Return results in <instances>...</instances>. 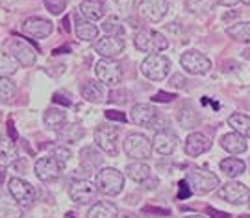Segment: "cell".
Wrapping results in <instances>:
<instances>
[{
	"mask_svg": "<svg viewBox=\"0 0 250 218\" xmlns=\"http://www.w3.org/2000/svg\"><path fill=\"white\" fill-rule=\"evenodd\" d=\"M130 118H132V122L137 124V126L141 127H154V129H165V127L161 126V122L163 124H167V120L161 117L160 111L150 106V104H135L132 111H130Z\"/></svg>",
	"mask_w": 250,
	"mask_h": 218,
	"instance_id": "obj_1",
	"label": "cell"
},
{
	"mask_svg": "<svg viewBox=\"0 0 250 218\" xmlns=\"http://www.w3.org/2000/svg\"><path fill=\"white\" fill-rule=\"evenodd\" d=\"M97 189L99 192L106 194V196H117L121 194L125 189V176L123 172H119L117 168L106 166L97 174Z\"/></svg>",
	"mask_w": 250,
	"mask_h": 218,
	"instance_id": "obj_2",
	"label": "cell"
},
{
	"mask_svg": "<svg viewBox=\"0 0 250 218\" xmlns=\"http://www.w3.org/2000/svg\"><path fill=\"white\" fill-rule=\"evenodd\" d=\"M134 43L137 50L150 52V54H158V52H163V50L169 48V41L156 30H141V32H137Z\"/></svg>",
	"mask_w": 250,
	"mask_h": 218,
	"instance_id": "obj_3",
	"label": "cell"
},
{
	"mask_svg": "<svg viewBox=\"0 0 250 218\" xmlns=\"http://www.w3.org/2000/svg\"><path fill=\"white\" fill-rule=\"evenodd\" d=\"M169 71H170V61L169 57H165L163 54L146 55L145 61L141 63V73H143V76H146L148 80H154V82L165 80Z\"/></svg>",
	"mask_w": 250,
	"mask_h": 218,
	"instance_id": "obj_4",
	"label": "cell"
},
{
	"mask_svg": "<svg viewBox=\"0 0 250 218\" xmlns=\"http://www.w3.org/2000/svg\"><path fill=\"white\" fill-rule=\"evenodd\" d=\"M186 182L189 183L191 191L197 192V194H208L219 187V178L213 172L204 170V168H193L191 172H188Z\"/></svg>",
	"mask_w": 250,
	"mask_h": 218,
	"instance_id": "obj_5",
	"label": "cell"
},
{
	"mask_svg": "<svg viewBox=\"0 0 250 218\" xmlns=\"http://www.w3.org/2000/svg\"><path fill=\"white\" fill-rule=\"evenodd\" d=\"M152 143L143 133H130L125 139V152L135 161H145L152 155Z\"/></svg>",
	"mask_w": 250,
	"mask_h": 218,
	"instance_id": "obj_6",
	"label": "cell"
},
{
	"mask_svg": "<svg viewBox=\"0 0 250 218\" xmlns=\"http://www.w3.org/2000/svg\"><path fill=\"white\" fill-rule=\"evenodd\" d=\"M9 194L22 209H28L36 203V189L28 182H24L22 178H11L9 180Z\"/></svg>",
	"mask_w": 250,
	"mask_h": 218,
	"instance_id": "obj_7",
	"label": "cell"
},
{
	"mask_svg": "<svg viewBox=\"0 0 250 218\" xmlns=\"http://www.w3.org/2000/svg\"><path fill=\"white\" fill-rule=\"evenodd\" d=\"M95 73H97L100 83L107 85V87H117L123 80L121 65L113 59H100L99 63L95 65Z\"/></svg>",
	"mask_w": 250,
	"mask_h": 218,
	"instance_id": "obj_8",
	"label": "cell"
},
{
	"mask_svg": "<svg viewBox=\"0 0 250 218\" xmlns=\"http://www.w3.org/2000/svg\"><path fill=\"white\" fill-rule=\"evenodd\" d=\"M63 168H65V166H63V164H60V161H58L54 155H45V157H39V159L36 161V164H34L36 176L43 183L56 182V180L62 176Z\"/></svg>",
	"mask_w": 250,
	"mask_h": 218,
	"instance_id": "obj_9",
	"label": "cell"
},
{
	"mask_svg": "<svg viewBox=\"0 0 250 218\" xmlns=\"http://www.w3.org/2000/svg\"><path fill=\"white\" fill-rule=\"evenodd\" d=\"M180 63L189 74H195V76H202L211 69L209 57L198 50H186L180 57Z\"/></svg>",
	"mask_w": 250,
	"mask_h": 218,
	"instance_id": "obj_10",
	"label": "cell"
},
{
	"mask_svg": "<svg viewBox=\"0 0 250 218\" xmlns=\"http://www.w3.org/2000/svg\"><path fill=\"white\" fill-rule=\"evenodd\" d=\"M97 194H99V189H97V183L87 182V180H80V182H74L69 189V196L74 203L78 205H87L91 201L97 200Z\"/></svg>",
	"mask_w": 250,
	"mask_h": 218,
	"instance_id": "obj_11",
	"label": "cell"
},
{
	"mask_svg": "<svg viewBox=\"0 0 250 218\" xmlns=\"http://www.w3.org/2000/svg\"><path fill=\"white\" fill-rule=\"evenodd\" d=\"M117 139H119V131H117V127L109 126V124H102L95 129V143L107 155H117L119 152Z\"/></svg>",
	"mask_w": 250,
	"mask_h": 218,
	"instance_id": "obj_12",
	"label": "cell"
},
{
	"mask_svg": "<svg viewBox=\"0 0 250 218\" xmlns=\"http://www.w3.org/2000/svg\"><path fill=\"white\" fill-rule=\"evenodd\" d=\"M95 50L104 59H115L125 50V39L121 36H104L95 43Z\"/></svg>",
	"mask_w": 250,
	"mask_h": 218,
	"instance_id": "obj_13",
	"label": "cell"
},
{
	"mask_svg": "<svg viewBox=\"0 0 250 218\" xmlns=\"http://www.w3.org/2000/svg\"><path fill=\"white\" fill-rule=\"evenodd\" d=\"M219 196L226 200L228 203H233V205H241L250 198L249 187L243 185L239 182H228L224 183L223 187L219 189Z\"/></svg>",
	"mask_w": 250,
	"mask_h": 218,
	"instance_id": "obj_14",
	"label": "cell"
},
{
	"mask_svg": "<svg viewBox=\"0 0 250 218\" xmlns=\"http://www.w3.org/2000/svg\"><path fill=\"white\" fill-rule=\"evenodd\" d=\"M54 24L48 20V18L43 17H30L24 20L22 24V34L32 39H45L52 34Z\"/></svg>",
	"mask_w": 250,
	"mask_h": 218,
	"instance_id": "obj_15",
	"label": "cell"
},
{
	"mask_svg": "<svg viewBox=\"0 0 250 218\" xmlns=\"http://www.w3.org/2000/svg\"><path fill=\"white\" fill-rule=\"evenodd\" d=\"M169 4L167 0H141L139 2V13L148 22H160L167 15Z\"/></svg>",
	"mask_w": 250,
	"mask_h": 218,
	"instance_id": "obj_16",
	"label": "cell"
},
{
	"mask_svg": "<svg viewBox=\"0 0 250 218\" xmlns=\"http://www.w3.org/2000/svg\"><path fill=\"white\" fill-rule=\"evenodd\" d=\"M152 146L160 155H170L174 154V150L178 146V137L174 135L170 129H161V131H156Z\"/></svg>",
	"mask_w": 250,
	"mask_h": 218,
	"instance_id": "obj_17",
	"label": "cell"
},
{
	"mask_svg": "<svg viewBox=\"0 0 250 218\" xmlns=\"http://www.w3.org/2000/svg\"><path fill=\"white\" fill-rule=\"evenodd\" d=\"M209 148H211V139L200 131L189 133V137L186 139V154L189 157H198L204 152H208Z\"/></svg>",
	"mask_w": 250,
	"mask_h": 218,
	"instance_id": "obj_18",
	"label": "cell"
},
{
	"mask_svg": "<svg viewBox=\"0 0 250 218\" xmlns=\"http://www.w3.org/2000/svg\"><path fill=\"white\" fill-rule=\"evenodd\" d=\"M9 50H11L13 57H15L22 67H32V65L36 63V52H34L32 46H28L24 41H21V39L11 41Z\"/></svg>",
	"mask_w": 250,
	"mask_h": 218,
	"instance_id": "obj_19",
	"label": "cell"
},
{
	"mask_svg": "<svg viewBox=\"0 0 250 218\" xmlns=\"http://www.w3.org/2000/svg\"><path fill=\"white\" fill-rule=\"evenodd\" d=\"M219 143H221V146H223L228 154H233V155L243 154V152H247V148H249L247 139L241 137L239 133H235V131H232V133H224Z\"/></svg>",
	"mask_w": 250,
	"mask_h": 218,
	"instance_id": "obj_20",
	"label": "cell"
},
{
	"mask_svg": "<svg viewBox=\"0 0 250 218\" xmlns=\"http://www.w3.org/2000/svg\"><path fill=\"white\" fill-rule=\"evenodd\" d=\"M80 13L91 22L100 20L106 13V2L104 0H83L80 4Z\"/></svg>",
	"mask_w": 250,
	"mask_h": 218,
	"instance_id": "obj_21",
	"label": "cell"
},
{
	"mask_svg": "<svg viewBox=\"0 0 250 218\" xmlns=\"http://www.w3.org/2000/svg\"><path fill=\"white\" fill-rule=\"evenodd\" d=\"M17 159H19V154H17L15 141L9 139L8 135H0V166L13 164Z\"/></svg>",
	"mask_w": 250,
	"mask_h": 218,
	"instance_id": "obj_22",
	"label": "cell"
},
{
	"mask_svg": "<svg viewBox=\"0 0 250 218\" xmlns=\"http://www.w3.org/2000/svg\"><path fill=\"white\" fill-rule=\"evenodd\" d=\"M56 135H58V141H60V143L72 145V143H78V141L83 139L85 129H83L80 124H76V122H71V124H65L62 129H58Z\"/></svg>",
	"mask_w": 250,
	"mask_h": 218,
	"instance_id": "obj_23",
	"label": "cell"
},
{
	"mask_svg": "<svg viewBox=\"0 0 250 218\" xmlns=\"http://www.w3.org/2000/svg\"><path fill=\"white\" fill-rule=\"evenodd\" d=\"M82 96L87 102H93V104H100V102L106 100V91H104V85L99 82H85L82 85Z\"/></svg>",
	"mask_w": 250,
	"mask_h": 218,
	"instance_id": "obj_24",
	"label": "cell"
},
{
	"mask_svg": "<svg viewBox=\"0 0 250 218\" xmlns=\"http://www.w3.org/2000/svg\"><path fill=\"white\" fill-rule=\"evenodd\" d=\"M74 32H76L78 39L85 41V43H89V41H93V39H97V37H99V28L95 26L91 20H87V18H82V17H76Z\"/></svg>",
	"mask_w": 250,
	"mask_h": 218,
	"instance_id": "obj_25",
	"label": "cell"
},
{
	"mask_svg": "<svg viewBox=\"0 0 250 218\" xmlns=\"http://www.w3.org/2000/svg\"><path fill=\"white\" fill-rule=\"evenodd\" d=\"M119 209L111 201H99L87 211V218H119Z\"/></svg>",
	"mask_w": 250,
	"mask_h": 218,
	"instance_id": "obj_26",
	"label": "cell"
},
{
	"mask_svg": "<svg viewBox=\"0 0 250 218\" xmlns=\"http://www.w3.org/2000/svg\"><path fill=\"white\" fill-rule=\"evenodd\" d=\"M43 120H45V124L50 129H62L65 124H67V113H65V109H60V108H48L45 111V115H43Z\"/></svg>",
	"mask_w": 250,
	"mask_h": 218,
	"instance_id": "obj_27",
	"label": "cell"
},
{
	"mask_svg": "<svg viewBox=\"0 0 250 218\" xmlns=\"http://www.w3.org/2000/svg\"><path fill=\"white\" fill-rule=\"evenodd\" d=\"M126 176L135 183H145L150 180V166L148 164L141 163V161H135L126 166Z\"/></svg>",
	"mask_w": 250,
	"mask_h": 218,
	"instance_id": "obj_28",
	"label": "cell"
},
{
	"mask_svg": "<svg viewBox=\"0 0 250 218\" xmlns=\"http://www.w3.org/2000/svg\"><path fill=\"white\" fill-rule=\"evenodd\" d=\"M221 170H223L226 176H230V178H237V176H241L245 172V168H247V164L245 161L241 159H237V157H228V159H223L221 163Z\"/></svg>",
	"mask_w": 250,
	"mask_h": 218,
	"instance_id": "obj_29",
	"label": "cell"
},
{
	"mask_svg": "<svg viewBox=\"0 0 250 218\" xmlns=\"http://www.w3.org/2000/svg\"><path fill=\"white\" fill-rule=\"evenodd\" d=\"M230 127H233L235 133H239L241 137H250V117L243 115V113H233L232 117L228 118Z\"/></svg>",
	"mask_w": 250,
	"mask_h": 218,
	"instance_id": "obj_30",
	"label": "cell"
},
{
	"mask_svg": "<svg viewBox=\"0 0 250 218\" xmlns=\"http://www.w3.org/2000/svg\"><path fill=\"white\" fill-rule=\"evenodd\" d=\"M226 34L239 41V43H250V20L247 22H235L232 26L226 28Z\"/></svg>",
	"mask_w": 250,
	"mask_h": 218,
	"instance_id": "obj_31",
	"label": "cell"
},
{
	"mask_svg": "<svg viewBox=\"0 0 250 218\" xmlns=\"http://www.w3.org/2000/svg\"><path fill=\"white\" fill-rule=\"evenodd\" d=\"M0 218H22V207L15 200L0 196Z\"/></svg>",
	"mask_w": 250,
	"mask_h": 218,
	"instance_id": "obj_32",
	"label": "cell"
},
{
	"mask_svg": "<svg viewBox=\"0 0 250 218\" xmlns=\"http://www.w3.org/2000/svg\"><path fill=\"white\" fill-rule=\"evenodd\" d=\"M19 61L13 57V54L8 52H0V78H9L11 74L19 71Z\"/></svg>",
	"mask_w": 250,
	"mask_h": 218,
	"instance_id": "obj_33",
	"label": "cell"
},
{
	"mask_svg": "<svg viewBox=\"0 0 250 218\" xmlns=\"http://www.w3.org/2000/svg\"><path fill=\"white\" fill-rule=\"evenodd\" d=\"M215 4H217V0H188L186 2L188 9L195 15H204L208 11H211Z\"/></svg>",
	"mask_w": 250,
	"mask_h": 218,
	"instance_id": "obj_34",
	"label": "cell"
},
{
	"mask_svg": "<svg viewBox=\"0 0 250 218\" xmlns=\"http://www.w3.org/2000/svg\"><path fill=\"white\" fill-rule=\"evenodd\" d=\"M178 122L182 127H195L198 124V115L193 108H182L178 113Z\"/></svg>",
	"mask_w": 250,
	"mask_h": 218,
	"instance_id": "obj_35",
	"label": "cell"
},
{
	"mask_svg": "<svg viewBox=\"0 0 250 218\" xmlns=\"http://www.w3.org/2000/svg\"><path fill=\"white\" fill-rule=\"evenodd\" d=\"M107 4L121 17H128L132 13V9L135 8V0H107Z\"/></svg>",
	"mask_w": 250,
	"mask_h": 218,
	"instance_id": "obj_36",
	"label": "cell"
},
{
	"mask_svg": "<svg viewBox=\"0 0 250 218\" xmlns=\"http://www.w3.org/2000/svg\"><path fill=\"white\" fill-rule=\"evenodd\" d=\"M15 83L11 82L9 78H0V102H8L15 96Z\"/></svg>",
	"mask_w": 250,
	"mask_h": 218,
	"instance_id": "obj_37",
	"label": "cell"
},
{
	"mask_svg": "<svg viewBox=\"0 0 250 218\" xmlns=\"http://www.w3.org/2000/svg\"><path fill=\"white\" fill-rule=\"evenodd\" d=\"M102 30L106 32L107 36H121L123 34V26H121L117 17H107L104 20V24H102Z\"/></svg>",
	"mask_w": 250,
	"mask_h": 218,
	"instance_id": "obj_38",
	"label": "cell"
},
{
	"mask_svg": "<svg viewBox=\"0 0 250 218\" xmlns=\"http://www.w3.org/2000/svg\"><path fill=\"white\" fill-rule=\"evenodd\" d=\"M67 2L69 0H45V6L52 15H62L63 9L67 8Z\"/></svg>",
	"mask_w": 250,
	"mask_h": 218,
	"instance_id": "obj_39",
	"label": "cell"
},
{
	"mask_svg": "<svg viewBox=\"0 0 250 218\" xmlns=\"http://www.w3.org/2000/svg\"><path fill=\"white\" fill-rule=\"evenodd\" d=\"M54 157L60 161V164H65L71 161V157H72V154H71V150L67 148V146H56L54 148Z\"/></svg>",
	"mask_w": 250,
	"mask_h": 218,
	"instance_id": "obj_40",
	"label": "cell"
},
{
	"mask_svg": "<svg viewBox=\"0 0 250 218\" xmlns=\"http://www.w3.org/2000/svg\"><path fill=\"white\" fill-rule=\"evenodd\" d=\"M106 118H107V120H115V122H123V124H125L126 120H128L125 113H121V111H115V109H107V111H106Z\"/></svg>",
	"mask_w": 250,
	"mask_h": 218,
	"instance_id": "obj_41",
	"label": "cell"
},
{
	"mask_svg": "<svg viewBox=\"0 0 250 218\" xmlns=\"http://www.w3.org/2000/svg\"><path fill=\"white\" fill-rule=\"evenodd\" d=\"M180 191H178V200H188L189 196H191V189H189V183L186 182V180H182V182L178 183Z\"/></svg>",
	"mask_w": 250,
	"mask_h": 218,
	"instance_id": "obj_42",
	"label": "cell"
},
{
	"mask_svg": "<svg viewBox=\"0 0 250 218\" xmlns=\"http://www.w3.org/2000/svg\"><path fill=\"white\" fill-rule=\"evenodd\" d=\"M174 98H176L174 94H170V92H165V91L156 92V94L152 96V100H154V102H170V100H174Z\"/></svg>",
	"mask_w": 250,
	"mask_h": 218,
	"instance_id": "obj_43",
	"label": "cell"
},
{
	"mask_svg": "<svg viewBox=\"0 0 250 218\" xmlns=\"http://www.w3.org/2000/svg\"><path fill=\"white\" fill-rule=\"evenodd\" d=\"M186 78H184V76H182V74H174V76H172V78H170V85H172V87H176V89H184V87H186Z\"/></svg>",
	"mask_w": 250,
	"mask_h": 218,
	"instance_id": "obj_44",
	"label": "cell"
},
{
	"mask_svg": "<svg viewBox=\"0 0 250 218\" xmlns=\"http://www.w3.org/2000/svg\"><path fill=\"white\" fill-rule=\"evenodd\" d=\"M206 215H208V217H211V218H230L228 213H224V211H217V209H213V207H208V209H206Z\"/></svg>",
	"mask_w": 250,
	"mask_h": 218,
	"instance_id": "obj_45",
	"label": "cell"
},
{
	"mask_svg": "<svg viewBox=\"0 0 250 218\" xmlns=\"http://www.w3.org/2000/svg\"><path fill=\"white\" fill-rule=\"evenodd\" d=\"M52 102L54 104H63V106H71V98H67L62 92H56L52 96Z\"/></svg>",
	"mask_w": 250,
	"mask_h": 218,
	"instance_id": "obj_46",
	"label": "cell"
},
{
	"mask_svg": "<svg viewBox=\"0 0 250 218\" xmlns=\"http://www.w3.org/2000/svg\"><path fill=\"white\" fill-rule=\"evenodd\" d=\"M13 166H15V170H21V174H24V170H26V163H24V159H22V157H21L19 161H15Z\"/></svg>",
	"mask_w": 250,
	"mask_h": 218,
	"instance_id": "obj_47",
	"label": "cell"
},
{
	"mask_svg": "<svg viewBox=\"0 0 250 218\" xmlns=\"http://www.w3.org/2000/svg\"><path fill=\"white\" fill-rule=\"evenodd\" d=\"M143 213H160V215H169V209H156V207H143Z\"/></svg>",
	"mask_w": 250,
	"mask_h": 218,
	"instance_id": "obj_48",
	"label": "cell"
},
{
	"mask_svg": "<svg viewBox=\"0 0 250 218\" xmlns=\"http://www.w3.org/2000/svg\"><path fill=\"white\" fill-rule=\"evenodd\" d=\"M241 0H217V4H221V6H235V4H239Z\"/></svg>",
	"mask_w": 250,
	"mask_h": 218,
	"instance_id": "obj_49",
	"label": "cell"
},
{
	"mask_svg": "<svg viewBox=\"0 0 250 218\" xmlns=\"http://www.w3.org/2000/svg\"><path fill=\"white\" fill-rule=\"evenodd\" d=\"M119 218H139L135 213H130V211H123L121 215H119Z\"/></svg>",
	"mask_w": 250,
	"mask_h": 218,
	"instance_id": "obj_50",
	"label": "cell"
},
{
	"mask_svg": "<svg viewBox=\"0 0 250 218\" xmlns=\"http://www.w3.org/2000/svg\"><path fill=\"white\" fill-rule=\"evenodd\" d=\"M8 127H9V135H11V139L15 141V139H17V133H15V129H13V122H11V120L8 122Z\"/></svg>",
	"mask_w": 250,
	"mask_h": 218,
	"instance_id": "obj_51",
	"label": "cell"
},
{
	"mask_svg": "<svg viewBox=\"0 0 250 218\" xmlns=\"http://www.w3.org/2000/svg\"><path fill=\"white\" fill-rule=\"evenodd\" d=\"M63 30H65V32H69V30H71V26H69V17H65L63 18Z\"/></svg>",
	"mask_w": 250,
	"mask_h": 218,
	"instance_id": "obj_52",
	"label": "cell"
},
{
	"mask_svg": "<svg viewBox=\"0 0 250 218\" xmlns=\"http://www.w3.org/2000/svg\"><path fill=\"white\" fill-rule=\"evenodd\" d=\"M69 50V46H65V48H58V50H54V54H62V52H67Z\"/></svg>",
	"mask_w": 250,
	"mask_h": 218,
	"instance_id": "obj_53",
	"label": "cell"
},
{
	"mask_svg": "<svg viewBox=\"0 0 250 218\" xmlns=\"http://www.w3.org/2000/svg\"><path fill=\"white\" fill-rule=\"evenodd\" d=\"M245 57H247V59H250V46L245 50Z\"/></svg>",
	"mask_w": 250,
	"mask_h": 218,
	"instance_id": "obj_54",
	"label": "cell"
},
{
	"mask_svg": "<svg viewBox=\"0 0 250 218\" xmlns=\"http://www.w3.org/2000/svg\"><path fill=\"white\" fill-rule=\"evenodd\" d=\"M65 218H76V217H74L72 213H67V217H65Z\"/></svg>",
	"mask_w": 250,
	"mask_h": 218,
	"instance_id": "obj_55",
	"label": "cell"
},
{
	"mask_svg": "<svg viewBox=\"0 0 250 218\" xmlns=\"http://www.w3.org/2000/svg\"><path fill=\"white\" fill-rule=\"evenodd\" d=\"M188 218H204V217H198V215H193V217H188Z\"/></svg>",
	"mask_w": 250,
	"mask_h": 218,
	"instance_id": "obj_56",
	"label": "cell"
},
{
	"mask_svg": "<svg viewBox=\"0 0 250 218\" xmlns=\"http://www.w3.org/2000/svg\"><path fill=\"white\" fill-rule=\"evenodd\" d=\"M243 2H245V4H250V0H243Z\"/></svg>",
	"mask_w": 250,
	"mask_h": 218,
	"instance_id": "obj_57",
	"label": "cell"
},
{
	"mask_svg": "<svg viewBox=\"0 0 250 218\" xmlns=\"http://www.w3.org/2000/svg\"><path fill=\"white\" fill-rule=\"evenodd\" d=\"M249 205H250V198H249Z\"/></svg>",
	"mask_w": 250,
	"mask_h": 218,
	"instance_id": "obj_58",
	"label": "cell"
}]
</instances>
